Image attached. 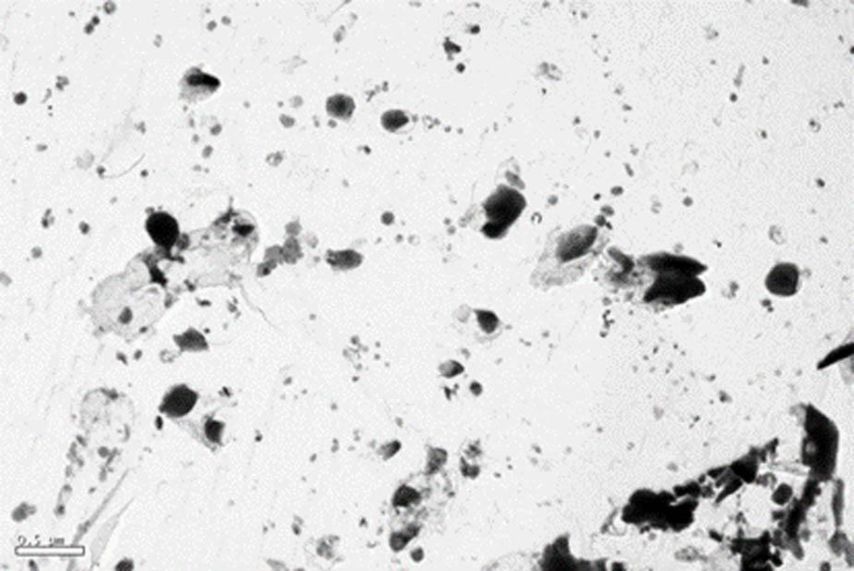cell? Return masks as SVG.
<instances>
[{
    "label": "cell",
    "instance_id": "cell-1",
    "mask_svg": "<svg viewBox=\"0 0 854 571\" xmlns=\"http://www.w3.org/2000/svg\"><path fill=\"white\" fill-rule=\"evenodd\" d=\"M146 230L153 242L165 249L172 248L179 239V224L165 212L151 215L146 221Z\"/></svg>",
    "mask_w": 854,
    "mask_h": 571
},
{
    "label": "cell",
    "instance_id": "cell-2",
    "mask_svg": "<svg viewBox=\"0 0 854 571\" xmlns=\"http://www.w3.org/2000/svg\"><path fill=\"white\" fill-rule=\"evenodd\" d=\"M197 401V395L185 386L175 387L165 396L160 410L172 417H181L192 410Z\"/></svg>",
    "mask_w": 854,
    "mask_h": 571
},
{
    "label": "cell",
    "instance_id": "cell-4",
    "mask_svg": "<svg viewBox=\"0 0 854 571\" xmlns=\"http://www.w3.org/2000/svg\"><path fill=\"white\" fill-rule=\"evenodd\" d=\"M327 109L333 117H350L354 109L353 100L345 96H333L328 102Z\"/></svg>",
    "mask_w": 854,
    "mask_h": 571
},
{
    "label": "cell",
    "instance_id": "cell-6",
    "mask_svg": "<svg viewBox=\"0 0 854 571\" xmlns=\"http://www.w3.org/2000/svg\"><path fill=\"white\" fill-rule=\"evenodd\" d=\"M217 425V422H210V425H207V434H208L209 439L215 442L219 440L217 436L220 434L221 428Z\"/></svg>",
    "mask_w": 854,
    "mask_h": 571
},
{
    "label": "cell",
    "instance_id": "cell-5",
    "mask_svg": "<svg viewBox=\"0 0 854 571\" xmlns=\"http://www.w3.org/2000/svg\"><path fill=\"white\" fill-rule=\"evenodd\" d=\"M407 121H409V118L401 111H389L383 117V126L389 131H395V130L401 128Z\"/></svg>",
    "mask_w": 854,
    "mask_h": 571
},
{
    "label": "cell",
    "instance_id": "cell-3",
    "mask_svg": "<svg viewBox=\"0 0 854 571\" xmlns=\"http://www.w3.org/2000/svg\"><path fill=\"white\" fill-rule=\"evenodd\" d=\"M798 270L793 265L777 266L767 279V287L771 291L779 295H790L796 291Z\"/></svg>",
    "mask_w": 854,
    "mask_h": 571
}]
</instances>
